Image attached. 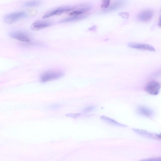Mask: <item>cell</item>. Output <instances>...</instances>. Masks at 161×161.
<instances>
[{
  "label": "cell",
  "instance_id": "1",
  "mask_svg": "<svg viewBox=\"0 0 161 161\" xmlns=\"http://www.w3.org/2000/svg\"><path fill=\"white\" fill-rule=\"evenodd\" d=\"M64 75L63 72L58 70H50L42 73L40 76V80L44 83L59 79Z\"/></svg>",
  "mask_w": 161,
  "mask_h": 161
},
{
  "label": "cell",
  "instance_id": "2",
  "mask_svg": "<svg viewBox=\"0 0 161 161\" xmlns=\"http://www.w3.org/2000/svg\"><path fill=\"white\" fill-rule=\"evenodd\" d=\"M27 15V14L24 11L12 13L6 15L4 18V21L7 24H11L26 17Z\"/></svg>",
  "mask_w": 161,
  "mask_h": 161
},
{
  "label": "cell",
  "instance_id": "3",
  "mask_svg": "<svg viewBox=\"0 0 161 161\" xmlns=\"http://www.w3.org/2000/svg\"><path fill=\"white\" fill-rule=\"evenodd\" d=\"M10 36L13 38L24 42H30L31 40L29 36L25 32L15 31L12 32L9 34Z\"/></svg>",
  "mask_w": 161,
  "mask_h": 161
},
{
  "label": "cell",
  "instance_id": "4",
  "mask_svg": "<svg viewBox=\"0 0 161 161\" xmlns=\"http://www.w3.org/2000/svg\"><path fill=\"white\" fill-rule=\"evenodd\" d=\"M160 86L159 83L155 81L149 82L146 86V91L149 94L156 95L159 92Z\"/></svg>",
  "mask_w": 161,
  "mask_h": 161
},
{
  "label": "cell",
  "instance_id": "5",
  "mask_svg": "<svg viewBox=\"0 0 161 161\" xmlns=\"http://www.w3.org/2000/svg\"><path fill=\"white\" fill-rule=\"evenodd\" d=\"M71 10V9L70 7L59 8L46 13L42 17V18L44 19H46L54 15H59L64 13L69 12Z\"/></svg>",
  "mask_w": 161,
  "mask_h": 161
},
{
  "label": "cell",
  "instance_id": "6",
  "mask_svg": "<svg viewBox=\"0 0 161 161\" xmlns=\"http://www.w3.org/2000/svg\"><path fill=\"white\" fill-rule=\"evenodd\" d=\"M52 25V23L48 21L38 20L34 22L31 25V28L33 30L37 31Z\"/></svg>",
  "mask_w": 161,
  "mask_h": 161
},
{
  "label": "cell",
  "instance_id": "7",
  "mask_svg": "<svg viewBox=\"0 0 161 161\" xmlns=\"http://www.w3.org/2000/svg\"><path fill=\"white\" fill-rule=\"evenodd\" d=\"M128 45L130 47L137 49L152 52L155 51V49L153 47L147 44L131 42L129 43Z\"/></svg>",
  "mask_w": 161,
  "mask_h": 161
},
{
  "label": "cell",
  "instance_id": "8",
  "mask_svg": "<svg viewBox=\"0 0 161 161\" xmlns=\"http://www.w3.org/2000/svg\"><path fill=\"white\" fill-rule=\"evenodd\" d=\"M137 113L140 115L148 118H151L154 114L153 111L144 106H138L136 108Z\"/></svg>",
  "mask_w": 161,
  "mask_h": 161
},
{
  "label": "cell",
  "instance_id": "9",
  "mask_svg": "<svg viewBox=\"0 0 161 161\" xmlns=\"http://www.w3.org/2000/svg\"><path fill=\"white\" fill-rule=\"evenodd\" d=\"M153 14V11L151 10H145L141 12L138 15L137 18L140 21L147 22L151 19Z\"/></svg>",
  "mask_w": 161,
  "mask_h": 161
},
{
  "label": "cell",
  "instance_id": "10",
  "mask_svg": "<svg viewBox=\"0 0 161 161\" xmlns=\"http://www.w3.org/2000/svg\"><path fill=\"white\" fill-rule=\"evenodd\" d=\"M92 8V6L90 4H82L71 7V11L79 10L82 11L85 13L90 10Z\"/></svg>",
  "mask_w": 161,
  "mask_h": 161
},
{
  "label": "cell",
  "instance_id": "11",
  "mask_svg": "<svg viewBox=\"0 0 161 161\" xmlns=\"http://www.w3.org/2000/svg\"><path fill=\"white\" fill-rule=\"evenodd\" d=\"M100 118L102 120L114 125L121 127H126L127 126L126 125L119 123L114 119L106 116H102L100 117Z\"/></svg>",
  "mask_w": 161,
  "mask_h": 161
},
{
  "label": "cell",
  "instance_id": "12",
  "mask_svg": "<svg viewBox=\"0 0 161 161\" xmlns=\"http://www.w3.org/2000/svg\"><path fill=\"white\" fill-rule=\"evenodd\" d=\"M86 17L85 15L81 14L78 16H73L71 17L66 18L59 21V23H64L79 21L83 19Z\"/></svg>",
  "mask_w": 161,
  "mask_h": 161
},
{
  "label": "cell",
  "instance_id": "13",
  "mask_svg": "<svg viewBox=\"0 0 161 161\" xmlns=\"http://www.w3.org/2000/svg\"><path fill=\"white\" fill-rule=\"evenodd\" d=\"M133 131L136 134L145 137L153 138L154 136L151 133L147 130L136 128H133Z\"/></svg>",
  "mask_w": 161,
  "mask_h": 161
},
{
  "label": "cell",
  "instance_id": "14",
  "mask_svg": "<svg viewBox=\"0 0 161 161\" xmlns=\"http://www.w3.org/2000/svg\"><path fill=\"white\" fill-rule=\"evenodd\" d=\"M42 3V2L40 0H32L25 3L24 6L27 7H36L40 5Z\"/></svg>",
  "mask_w": 161,
  "mask_h": 161
},
{
  "label": "cell",
  "instance_id": "15",
  "mask_svg": "<svg viewBox=\"0 0 161 161\" xmlns=\"http://www.w3.org/2000/svg\"><path fill=\"white\" fill-rule=\"evenodd\" d=\"M124 3L122 1H119L115 2L111 5V7H110V10H114L121 7L123 6Z\"/></svg>",
  "mask_w": 161,
  "mask_h": 161
},
{
  "label": "cell",
  "instance_id": "16",
  "mask_svg": "<svg viewBox=\"0 0 161 161\" xmlns=\"http://www.w3.org/2000/svg\"><path fill=\"white\" fill-rule=\"evenodd\" d=\"M96 108V107L95 106L90 105L84 108L82 110V112L85 113H88L93 111Z\"/></svg>",
  "mask_w": 161,
  "mask_h": 161
},
{
  "label": "cell",
  "instance_id": "17",
  "mask_svg": "<svg viewBox=\"0 0 161 161\" xmlns=\"http://www.w3.org/2000/svg\"><path fill=\"white\" fill-rule=\"evenodd\" d=\"M110 0H102L101 7L102 8L105 9L108 7L109 6Z\"/></svg>",
  "mask_w": 161,
  "mask_h": 161
},
{
  "label": "cell",
  "instance_id": "18",
  "mask_svg": "<svg viewBox=\"0 0 161 161\" xmlns=\"http://www.w3.org/2000/svg\"><path fill=\"white\" fill-rule=\"evenodd\" d=\"M84 13H85L81 11L75 10L73 11L72 12H70L69 14L70 16H75L82 14Z\"/></svg>",
  "mask_w": 161,
  "mask_h": 161
},
{
  "label": "cell",
  "instance_id": "19",
  "mask_svg": "<svg viewBox=\"0 0 161 161\" xmlns=\"http://www.w3.org/2000/svg\"><path fill=\"white\" fill-rule=\"evenodd\" d=\"M80 113H69L66 114V116L68 117H70L73 118H75L80 115Z\"/></svg>",
  "mask_w": 161,
  "mask_h": 161
},
{
  "label": "cell",
  "instance_id": "20",
  "mask_svg": "<svg viewBox=\"0 0 161 161\" xmlns=\"http://www.w3.org/2000/svg\"><path fill=\"white\" fill-rule=\"evenodd\" d=\"M120 16L123 18L127 19L129 18V14L127 12H120L118 14Z\"/></svg>",
  "mask_w": 161,
  "mask_h": 161
},
{
  "label": "cell",
  "instance_id": "21",
  "mask_svg": "<svg viewBox=\"0 0 161 161\" xmlns=\"http://www.w3.org/2000/svg\"><path fill=\"white\" fill-rule=\"evenodd\" d=\"M161 160L160 158H147V159H143V161H158Z\"/></svg>",
  "mask_w": 161,
  "mask_h": 161
},
{
  "label": "cell",
  "instance_id": "22",
  "mask_svg": "<svg viewBox=\"0 0 161 161\" xmlns=\"http://www.w3.org/2000/svg\"><path fill=\"white\" fill-rule=\"evenodd\" d=\"M60 106L59 104H56L50 106L49 108L51 109H56L59 108Z\"/></svg>",
  "mask_w": 161,
  "mask_h": 161
},
{
  "label": "cell",
  "instance_id": "23",
  "mask_svg": "<svg viewBox=\"0 0 161 161\" xmlns=\"http://www.w3.org/2000/svg\"><path fill=\"white\" fill-rule=\"evenodd\" d=\"M96 28V26H92V27L90 28H89V30H94Z\"/></svg>",
  "mask_w": 161,
  "mask_h": 161
}]
</instances>
